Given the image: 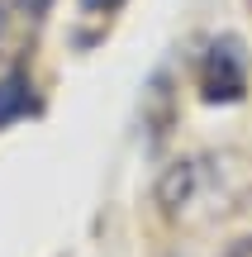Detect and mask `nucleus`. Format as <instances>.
Listing matches in <instances>:
<instances>
[{
    "label": "nucleus",
    "instance_id": "39448f33",
    "mask_svg": "<svg viewBox=\"0 0 252 257\" xmlns=\"http://www.w3.org/2000/svg\"><path fill=\"white\" fill-rule=\"evenodd\" d=\"M81 5H86V10H100V5H105V15H110V10H119V0H81Z\"/></svg>",
    "mask_w": 252,
    "mask_h": 257
},
{
    "label": "nucleus",
    "instance_id": "f257e3e1",
    "mask_svg": "<svg viewBox=\"0 0 252 257\" xmlns=\"http://www.w3.org/2000/svg\"><path fill=\"white\" fill-rule=\"evenodd\" d=\"M247 91V57L238 38H214L200 57V95L205 100H243Z\"/></svg>",
    "mask_w": 252,
    "mask_h": 257
},
{
    "label": "nucleus",
    "instance_id": "20e7f679",
    "mask_svg": "<svg viewBox=\"0 0 252 257\" xmlns=\"http://www.w3.org/2000/svg\"><path fill=\"white\" fill-rule=\"evenodd\" d=\"M224 257H252V233H247V238H238V243H228Z\"/></svg>",
    "mask_w": 252,
    "mask_h": 257
},
{
    "label": "nucleus",
    "instance_id": "f03ea898",
    "mask_svg": "<svg viewBox=\"0 0 252 257\" xmlns=\"http://www.w3.org/2000/svg\"><path fill=\"white\" fill-rule=\"evenodd\" d=\"M48 5L53 0H0V62H10L34 38V29L43 24Z\"/></svg>",
    "mask_w": 252,
    "mask_h": 257
},
{
    "label": "nucleus",
    "instance_id": "7ed1b4c3",
    "mask_svg": "<svg viewBox=\"0 0 252 257\" xmlns=\"http://www.w3.org/2000/svg\"><path fill=\"white\" fill-rule=\"evenodd\" d=\"M38 100H34V81H29L24 72H5L0 76V128L24 119V114H34Z\"/></svg>",
    "mask_w": 252,
    "mask_h": 257
}]
</instances>
